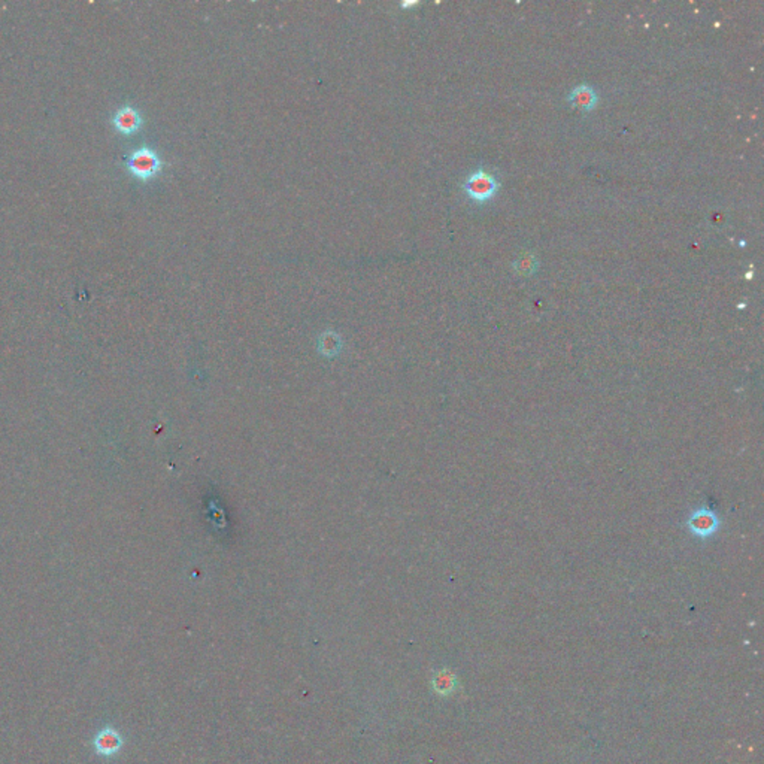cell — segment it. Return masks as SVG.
<instances>
[{"instance_id": "8992f818", "label": "cell", "mask_w": 764, "mask_h": 764, "mask_svg": "<svg viewBox=\"0 0 764 764\" xmlns=\"http://www.w3.org/2000/svg\"><path fill=\"white\" fill-rule=\"evenodd\" d=\"M569 102L578 109L591 110L597 105V102H599V97H597L595 91L590 86L582 84L574 89L571 96H569Z\"/></svg>"}, {"instance_id": "9c48e42d", "label": "cell", "mask_w": 764, "mask_h": 764, "mask_svg": "<svg viewBox=\"0 0 764 764\" xmlns=\"http://www.w3.org/2000/svg\"><path fill=\"white\" fill-rule=\"evenodd\" d=\"M416 5H418V2H411V0H409V2H401V4H400V6L404 8V9H406V8H414V6H416Z\"/></svg>"}, {"instance_id": "6da1fadb", "label": "cell", "mask_w": 764, "mask_h": 764, "mask_svg": "<svg viewBox=\"0 0 764 764\" xmlns=\"http://www.w3.org/2000/svg\"><path fill=\"white\" fill-rule=\"evenodd\" d=\"M127 171L139 181H149L161 171V160L151 148H139L127 159Z\"/></svg>"}, {"instance_id": "277c9868", "label": "cell", "mask_w": 764, "mask_h": 764, "mask_svg": "<svg viewBox=\"0 0 764 764\" xmlns=\"http://www.w3.org/2000/svg\"><path fill=\"white\" fill-rule=\"evenodd\" d=\"M113 124L121 135H135L142 126V117L135 108L122 106L115 113Z\"/></svg>"}, {"instance_id": "ba28073f", "label": "cell", "mask_w": 764, "mask_h": 764, "mask_svg": "<svg viewBox=\"0 0 764 764\" xmlns=\"http://www.w3.org/2000/svg\"><path fill=\"white\" fill-rule=\"evenodd\" d=\"M433 685H435V690L440 694H448L451 690H452V685H454V678L448 673V672H440L435 676L433 679Z\"/></svg>"}, {"instance_id": "7a4b0ae2", "label": "cell", "mask_w": 764, "mask_h": 764, "mask_svg": "<svg viewBox=\"0 0 764 764\" xmlns=\"http://www.w3.org/2000/svg\"><path fill=\"white\" fill-rule=\"evenodd\" d=\"M497 188H498V184L496 178L491 173L485 172L482 169L472 173L464 183L466 194L472 200L478 203L491 200L494 198V194L497 193Z\"/></svg>"}, {"instance_id": "5b68a950", "label": "cell", "mask_w": 764, "mask_h": 764, "mask_svg": "<svg viewBox=\"0 0 764 764\" xmlns=\"http://www.w3.org/2000/svg\"><path fill=\"white\" fill-rule=\"evenodd\" d=\"M688 523H690L691 532L702 537L712 536L718 530V524H719L718 518L714 515V513L706 509L694 512V515L690 518Z\"/></svg>"}, {"instance_id": "52a82bcc", "label": "cell", "mask_w": 764, "mask_h": 764, "mask_svg": "<svg viewBox=\"0 0 764 764\" xmlns=\"http://www.w3.org/2000/svg\"><path fill=\"white\" fill-rule=\"evenodd\" d=\"M513 268H515V270L523 275V276H529L532 273H535L536 268H537V261L536 258L533 257V254H524L521 258H518L515 261V265H513Z\"/></svg>"}, {"instance_id": "3957f363", "label": "cell", "mask_w": 764, "mask_h": 764, "mask_svg": "<svg viewBox=\"0 0 764 764\" xmlns=\"http://www.w3.org/2000/svg\"><path fill=\"white\" fill-rule=\"evenodd\" d=\"M124 745L122 736L115 729L106 727L96 734L94 738V749L96 753L103 757H114L117 756Z\"/></svg>"}]
</instances>
